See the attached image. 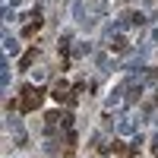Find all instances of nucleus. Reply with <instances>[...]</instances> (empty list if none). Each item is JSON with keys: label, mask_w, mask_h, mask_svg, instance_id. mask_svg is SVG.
Here are the masks:
<instances>
[{"label": "nucleus", "mask_w": 158, "mask_h": 158, "mask_svg": "<svg viewBox=\"0 0 158 158\" xmlns=\"http://www.w3.org/2000/svg\"><path fill=\"white\" fill-rule=\"evenodd\" d=\"M41 101H44V89H38V85H25L22 89V95H19V111H35V108H41Z\"/></svg>", "instance_id": "f257e3e1"}, {"label": "nucleus", "mask_w": 158, "mask_h": 158, "mask_svg": "<svg viewBox=\"0 0 158 158\" xmlns=\"http://www.w3.org/2000/svg\"><path fill=\"white\" fill-rule=\"evenodd\" d=\"M51 95H54L57 101H73V95H70V85L63 82V79H60V82H57L54 89H51Z\"/></svg>", "instance_id": "f03ea898"}, {"label": "nucleus", "mask_w": 158, "mask_h": 158, "mask_svg": "<svg viewBox=\"0 0 158 158\" xmlns=\"http://www.w3.org/2000/svg\"><path fill=\"white\" fill-rule=\"evenodd\" d=\"M38 29H41V19H35L32 25H25V29H22V35H25V38H32V35H35Z\"/></svg>", "instance_id": "7ed1b4c3"}, {"label": "nucleus", "mask_w": 158, "mask_h": 158, "mask_svg": "<svg viewBox=\"0 0 158 158\" xmlns=\"http://www.w3.org/2000/svg\"><path fill=\"white\" fill-rule=\"evenodd\" d=\"M35 57H38V51H35V48H32V51H29V54H25V57H22V67H29V63H32V60H35Z\"/></svg>", "instance_id": "20e7f679"}]
</instances>
